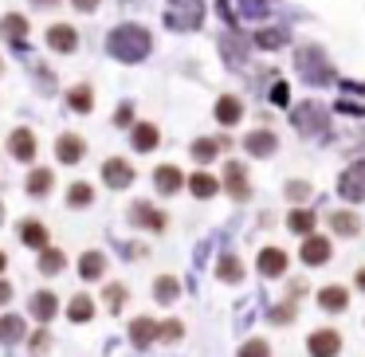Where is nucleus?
I'll use <instances>...</instances> for the list:
<instances>
[{"mask_svg":"<svg viewBox=\"0 0 365 357\" xmlns=\"http://www.w3.org/2000/svg\"><path fill=\"white\" fill-rule=\"evenodd\" d=\"M153 48L150 32L138 24H118L110 36H106V51H110L114 59H122V63H138V59H145Z\"/></svg>","mask_w":365,"mask_h":357,"instance_id":"nucleus-1","label":"nucleus"},{"mask_svg":"<svg viewBox=\"0 0 365 357\" xmlns=\"http://www.w3.org/2000/svg\"><path fill=\"white\" fill-rule=\"evenodd\" d=\"M205 20V0H165V24L177 32H192Z\"/></svg>","mask_w":365,"mask_h":357,"instance_id":"nucleus-2","label":"nucleus"},{"mask_svg":"<svg viewBox=\"0 0 365 357\" xmlns=\"http://www.w3.org/2000/svg\"><path fill=\"white\" fill-rule=\"evenodd\" d=\"M294 63H299V71L307 83H330L334 79V67H330V59L322 56V48H299Z\"/></svg>","mask_w":365,"mask_h":357,"instance_id":"nucleus-3","label":"nucleus"},{"mask_svg":"<svg viewBox=\"0 0 365 357\" xmlns=\"http://www.w3.org/2000/svg\"><path fill=\"white\" fill-rule=\"evenodd\" d=\"M294 126H299V134H307V138H322L326 134V110L318 103H302V106H294Z\"/></svg>","mask_w":365,"mask_h":357,"instance_id":"nucleus-4","label":"nucleus"},{"mask_svg":"<svg viewBox=\"0 0 365 357\" xmlns=\"http://www.w3.org/2000/svg\"><path fill=\"white\" fill-rule=\"evenodd\" d=\"M307 349H310V357H338L341 353V333L330 330V326H322V330H314L307 338Z\"/></svg>","mask_w":365,"mask_h":357,"instance_id":"nucleus-5","label":"nucleus"},{"mask_svg":"<svg viewBox=\"0 0 365 357\" xmlns=\"http://www.w3.org/2000/svg\"><path fill=\"white\" fill-rule=\"evenodd\" d=\"M338 192L346 200H365V161H354V165L338 177Z\"/></svg>","mask_w":365,"mask_h":357,"instance_id":"nucleus-6","label":"nucleus"},{"mask_svg":"<svg viewBox=\"0 0 365 357\" xmlns=\"http://www.w3.org/2000/svg\"><path fill=\"white\" fill-rule=\"evenodd\" d=\"M299 255H302L307 267H322V263H330V239H326V236H307Z\"/></svg>","mask_w":365,"mask_h":357,"instance_id":"nucleus-7","label":"nucleus"},{"mask_svg":"<svg viewBox=\"0 0 365 357\" xmlns=\"http://www.w3.org/2000/svg\"><path fill=\"white\" fill-rule=\"evenodd\" d=\"M224 189L232 192V200H247V173H244V165H240V161H228V165H224Z\"/></svg>","mask_w":365,"mask_h":357,"instance_id":"nucleus-8","label":"nucleus"},{"mask_svg":"<svg viewBox=\"0 0 365 357\" xmlns=\"http://www.w3.org/2000/svg\"><path fill=\"white\" fill-rule=\"evenodd\" d=\"M244 150L252 153V157H271V153L279 150V138L271 134V130H255V134L244 138Z\"/></svg>","mask_w":365,"mask_h":357,"instance_id":"nucleus-9","label":"nucleus"},{"mask_svg":"<svg viewBox=\"0 0 365 357\" xmlns=\"http://www.w3.org/2000/svg\"><path fill=\"white\" fill-rule=\"evenodd\" d=\"M103 181L110 185V189H126L130 181H134V169H130V161H122V157H110L103 165Z\"/></svg>","mask_w":365,"mask_h":357,"instance_id":"nucleus-10","label":"nucleus"},{"mask_svg":"<svg viewBox=\"0 0 365 357\" xmlns=\"http://www.w3.org/2000/svg\"><path fill=\"white\" fill-rule=\"evenodd\" d=\"M9 153H12L16 161H32V157H36V134H32V130H12Z\"/></svg>","mask_w":365,"mask_h":357,"instance_id":"nucleus-11","label":"nucleus"},{"mask_svg":"<svg viewBox=\"0 0 365 357\" xmlns=\"http://www.w3.org/2000/svg\"><path fill=\"white\" fill-rule=\"evenodd\" d=\"M130 220L134 224H142V228H150V232H165V212H158L153 205H134L130 208Z\"/></svg>","mask_w":365,"mask_h":357,"instance_id":"nucleus-12","label":"nucleus"},{"mask_svg":"<svg viewBox=\"0 0 365 357\" xmlns=\"http://www.w3.org/2000/svg\"><path fill=\"white\" fill-rule=\"evenodd\" d=\"M130 142H134L138 153H150V150H158L161 134H158V126H153V122H138V126L130 130Z\"/></svg>","mask_w":365,"mask_h":357,"instance_id":"nucleus-13","label":"nucleus"},{"mask_svg":"<svg viewBox=\"0 0 365 357\" xmlns=\"http://www.w3.org/2000/svg\"><path fill=\"white\" fill-rule=\"evenodd\" d=\"M318 306L330 310V314H338V310L349 306V291H346V286H338V283L322 286V291H318Z\"/></svg>","mask_w":365,"mask_h":357,"instance_id":"nucleus-14","label":"nucleus"},{"mask_svg":"<svg viewBox=\"0 0 365 357\" xmlns=\"http://www.w3.org/2000/svg\"><path fill=\"white\" fill-rule=\"evenodd\" d=\"M83 153H87V145H83V138H75V134H63V138L56 142V157L63 161V165L83 161Z\"/></svg>","mask_w":365,"mask_h":357,"instance_id":"nucleus-15","label":"nucleus"},{"mask_svg":"<svg viewBox=\"0 0 365 357\" xmlns=\"http://www.w3.org/2000/svg\"><path fill=\"white\" fill-rule=\"evenodd\" d=\"M153 185H158V192L173 197V192L185 185V177H181V169H177V165H158V173H153Z\"/></svg>","mask_w":365,"mask_h":357,"instance_id":"nucleus-16","label":"nucleus"},{"mask_svg":"<svg viewBox=\"0 0 365 357\" xmlns=\"http://www.w3.org/2000/svg\"><path fill=\"white\" fill-rule=\"evenodd\" d=\"M287 271V252H279V247H263L259 252V275L275 279Z\"/></svg>","mask_w":365,"mask_h":357,"instance_id":"nucleus-17","label":"nucleus"},{"mask_svg":"<svg viewBox=\"0 0 365 357\" xmlns=\"http://www.w3.org/2000/svg\"><path fill=\"white\" fill-rule=\"evenodd\" d=\"M24 333H28V326H24V318H20V314H4V318H0V346H16Z\"/></svg>","mask_w":365,"mask_h":357,"instance_id":"nucleus-18","label":"nucleus"},{"mask_svg":"<svg viewBox=\"0 0 365 357\" xmlns=\"http://www.w3.org/2000/svg\"><path fill=\"white\" fill-rule=\"evenodd\" d=\"M48 43H51L56 51H75V48H79V32H75L71 24H56V28L48 32Z\"/></svg>","mask_w":365,"mask_h":357,"instance_id":"nucleus-19","label":"nucleus"},{"mask_svg":"<svg viewBox=\"0 0 365 357\" xmlns=\"http://www.w3.org/2000/svg\"><path fill=\"white\" fill-rule=\"evenodd\" d=\"M56 310H59V302H56V294L51 291H40V294H32V318H40L43 326L56 318Z\"/></svg>","mask_w":365,"mask_h":357,"instance_id":"nucleus-20","label":"nucleus"},{"mask_svg":"<svg viewBox=\"0 0 365 357\" xmlns=\"http://www.w3.org/2000/svg\"><path fill=\"white\" fill-rule=\"evenodd\" d=\"M244 118V106H240L236 95H224L220 103H216V122H224V126H236V122Z\"/></svg>","mask_w":365,"mask_h":357,"instance_id":"nucleus-21","label":"nucleus"},{"mask_svg":"<svg viewBox=\"0 0 365 357\" xmlns=\"http://www.w3.org/2000/svg\"><path fill=\"white\" fill-rule=\"evenodd\" d=\"M20 239H24L28 247H36V252H43V247H48V228H43L40 220H24L20 224Z\"/></svg>","mask_w":365,"mask_h":357,"instance_id":"nucleus-22","label":"nucleus"},{"mask_svg":"<svg viewBox=\"0 0 365 357\" xmlns=\"http://www.w3.org/2000/svg\"><path fill=\"white\" fill-rule=\"evenodd\" d=\"M330 228L338 232V236H357V232H361V220H357L349 208H338V212H330Z\"/></svg>","mask_w":365,"mask_h":357,"instance_id":"nucleus-23","label":"nucleus"},{"mask_svg":"<svg viewBox=\"0 0 365 357\" xmlns=\"http://www.w3.org/2000/svg\"><path fill=\"white\" fill-rule=\"evenodd\" d=\"M287 228L294 232V236H314V212H310V208H294L291 216H287Z\"/></svg>","mask_w":365,"mask_h":357,"instance_id":"nucleus-24","label":"nucleus"},{"mask_svg":"<svg viewBox=\"0 0 365 357\" xmlns=\"http://www.w3.org/2000/svg\"><path fill=\"white\" fill-rule=\"evenodd\" d=\"M216 189H220V185H216V177H212V173H192V177H189V192H192L197 200L216 197Z\"/></svg>","mask_w":365,"mask_h":357,"instance_id":"nucleus-25","label":"nucleus"},{"mask_svg":"<svg viewBox=\"0 0 365 357\" xmlns=\"http://www.w3.org/2000/svg\"><path fill=\"white\" fill-rule=\"evenodd\" d=\"M0 32H4V40H12L16 48H24V36H28V20L24 16H4V24H0Z\"/></svg>","mask_w":365,"mask_h":357,"instance_id":"nucleus-26","label":"nucleus"},{"mask_svg":"<svg viewBox=\"0 0 365 357\" xmlns=\"http://www.w3.org/2000/svg\"><path fill=\"white\" fill-rule=\"evenodd\" d=\"M67 318H71V322H91V318H95V302H91V294H75V299L67 302Z\"/></svg>","mask_w":365,"mask_h":357,"instance_id":"nucleus-27","label":"nucleus"},{"mask_svg":"<svg viewBox=\"0 0 365 357\" xmlns=\"http://www.w3.org/2000/svg\"><path fill=\"white\" fill-rule=\"evenodd\" d=\"M153 338H158V322H153V318H138V322L130 326V341H134V346H150Z\"/></svg>","mask_w":365,"mask_h":357,"instance_id":"nucleus-28","label":"nucleus"},{"mask_svg":"<svg viewBox=\"0 0 365 357\" xmlns=\"http://www.w3.org/2000/svg\"><path fill=\"white\" fill-rule=\"evenodd\" d=\"M103 271H106V255L103 252H87L79 259V275L83 279H103Z\"/></svg>","mask_w":365,"mask_h":357,"instance_id":"nucleus-29","label":"nucleus"},{"mask_svg":"<svg viewBox=\"0 0 365 357\" xmlns=\"http://www.w3.org/2000/svg\"><path fill=\"white\" fill-rule=\"evenodd\" d=\"M51 181H56L51 169H32V173H28V192H32V197H48Z\"/></svg>","mask_w":365,"mask_h":357,"instance_id":"nucleus-30","label":"nucleus"},{"mask_svg":"<svg viewBox=\"0 0 365 357\" xmlns=\"http://www.w3.org/2000/svg\"><path fill=\"white\" fill-rule=\"evenodd\" d=\"M177 294H181V283H177L173 275H161L158 283H153V299L158 302H173Z\"/></svg>","mask_w":365,"mask_h":357,"instance_id":"nucleus-31","label":"nucleus"},{"mask_svg":"<svg viewBox=\"0 0 365 357\" xmlns=\"http://www.w3.org/2000/svg\"><path fill=\"white\" fill-rule=\"evenodd\" d=\"M216 279H224V283H240V279H244V267H240L236 255H224L220 267H216Z\"/></svg>","mask_w":365,"mask_h":357,"instance_id":"nucleus-32","label":"nucleus"},{"mask_svg":"<svg viewBox=\"0 0 365 357\" xmlns=\"http://www.w3.org/2000/svg\"><path fill=\"white\" fill-rule=\"evenodd\" d=\"M63 252H56V247H43L40 252V271L43 275H59V271H63Z\"/></svg>","mask_w":365,"mask_h":357,"instance_id":"nucleus-33","label":"nucleus"},{"mask_svg":"<svg viewBox=\"0 0 365 357\" xmlns=\"http://www.w3.org/2000/svg\"><path fill=\"white\" fill-rule=\"evenodd\" d=\"M67 103H71V110L87 114L91 106H95V95H91V87H75L71 95H67Z\"/></svg>","mask_w":365,"mask_h":357,"instance_id":"nucleus-34","label":"nucleus"},{"mask_svg":"<svg viewBox=\"0 0 365 357\" xmlns=\"http://www.w3.org/2000/svg\"><path fill=\"white\" fill-rule=\"evenodd\" d=\"M216 153H220V142H212V138H200V142H192V157L205 165V161H212Z\"/></svg>","mask_w":365,"mask_h":357,"instance_id":"nucleus-35","label":"nucleus"},{"mask_svg":"<svg viewBox=\"0 0 365 357\" xmlns=\"http://www.w3.org/2000/svg\"><path fill=\"white\" fill-rule=\"evenodd\" d=\"M91 197H95V189H91V185H83V181L67 189V205H75V208H87Z\"/></svg>","mask_w":365,"mask_h":357,"instance_id":"nucleus-36","label":"nucleus"},{"mask_svg":"<svg viewBox=\"0 0 365 357\" xmlns=\"http://www.w3.org/2000/svg\"><path fill=\"white\" fill-rule=\"evenodd\" d=\"M255 43H259V48H283V43H287V32H283V28H267V32H259V36H255Z\"/></svg>","mask_w":365,"mask_h":357,"instance_id":"nucleus-37","label":"nucleus"},{"mask_svg":"<svg viewBox=\"0 0 365 357\" xmlns=\"http://www.w3.org/2000/svg\"><path fill=\"white\" fill-rule=\"evenodd\" d=\"M240 357H271V346L263 338H252V341L240 346Z\"/></svg>","mask_w":365,"mask_h":357,"instance_id":"nucleus-38","label":"nucleus"},{"mask_svg":"<svg viewBox=\"0 0 365 357\" xmlns=\"http://www.w3.org/2000/svg\"><path fill=\"white\" fill-rule=\"evenodd\" d=\"M181 322H161L158 326V338H165V341H177V338H181Z\"/></svg>","mask_w":365,"mask_h":357,"instance_id":"nucleus-39","label":"nucleus"},{"mask_svg":"<svg viewBox=\"0 0 365 357\" xmlns=\"http://www.w3.org/2000/svg\"><path fill=\"white\" fill-rule=\"evenodd\" d=\"M287 197H291V200H307L310 197V185L307 181H291V185H287Z\"/></svg>","mask_w":365,"mask_h":357,"instance_id":"nucleus-40","label":"nucleus"},{"mask_svg":"<svg viewBox=\"0 0 365 357\" xmlns=\"http://www.w3.org/2000/svg\"><path fill=\"white\" fill-rule=\"evenodd\" d=\"M294 318V302H287V306H275L271 310V322H291Z\"/></svg>","mask_w":365,"mask_h":357,"instance_id":"nucleus-41","label":"nucleus"},{"mask_svg":"<svg viewBox=\"0 0 365 357\" xmlns=\"http://www.w3.org/2000/svg\"><path fill=\"white\" fill-rule=\"evenodd\" d=\"M106 294H110V310H118L122 302H126V286H118V283H114V286H110V291H106Z\"/></svg>","mask_w":365,"mask_h":357,"instance_id":"nucleus-42","label":"nucleus"},{"mask_svg":"<svg viewBox=\"0 0 365 357\" xmlns=\"http://www.w3.org/2000/svg\"><path fill=\"white\" fill-rule=\"evenodd\" d=\"M48 346H51V338H48V333H43V330H40V333H32V353H36V357H40L43 349H48Z\"/></svg>","mask_w":365,"mask_h":357,"instance_id":"nucleus-43","label":"nucleus"},{"mask_svg":"<svg viewBox=\"0 0 365 357\" xmlns=\"http://www.w3.org/2000/svg\"><path fill=\"white\" fill-rule=\"evenodd\" d=\"M287 98H291V90H287V83H275V87H271V103H279V106H283Z\"/></svg>","mask_w":365,"mask_h":357,"instance_id":"nucleus-44","label":"nucleus"},{"mask_svg":"<svg viewBox=\"0 0 365 357\" xmlns=\"http://www.w3.org/2000/svg\"><path fill=\"white\" fill-rule=\"evenodd\" d=\"M244 12H247V16H263L267 4H263V0H244Z\"/></svg>","mask_w":365,"mask_h":357,"instance_id":"nucleus-45","label":"nucleus"},{"mask_svg":"<svg viewBox=\"0 0 365 357\" xmlns=\"http://www.w3.org/2000/svg\"><path fill=\"white\" fill-rule=\"evenodd\" d=\"M114 122H118V126H130V122H134V110H130V106H122L118 118H114Z\"/></svg>","mask_w":365,"mask_h":357,"instance_id":"nucleus-46","label":"nucleus"},{"mask_svg":"<svg viewBox=\"0 0 365 357\" xmlns=\"http://www.w3.org/2000/svg\"><path fill=\"white\" fill-rule=\"evenodd\" d=\"M71 4H75L79 12H95V9H98V0H71Z\"/></svg>","mask_w":365,"mask_h":357,"instance_id":"nucleus-47","label":"nucleus"},{"mask_svg":"<svg viewBox=\"0 0 365 357\" xmlns=\"http://www.w3.org/2000/svg\"><path fill=\"white\" fill-rule=\"evenodd\" d=\"M9 299H12V286L4 283V279H0V306H4V302H9Z\"/></svg>","mask_w":365,"mask_h":357,"instance_id":"nucleus-48","label":"nucleus"},{"mask_svg":"<svg viewBox=\"0 0 365 357\" xmlns=\"http://www.w3.org/2000/svg\"><path fill=\"white\" fill-rule=\"evenodd\" d=\"M357 291H365V267L357 271Z\"/></svg>","mask_w":365,"mask_h":357,"instance_id":"nucleus-49","label":"nucleus"},{"mask_svg":"<svg viewBox=\"0 0 365 357\" xmlns=\"http://www.w3.org/2000/svg\"><path fill=\"white\" fill-rule=\"evenodd\" d=\"M4 267H9V255H4V252H0V271H4Z\"/></svg>","mask_w":365,"mask_h":357,"instance_id":"nucleus-50","label":"nucleus"},{"mask_svg":"<svg viewBox=\"0 0 365 357\" xmlns=\"http://www.w3.org/2000/svg\"><path fill=\"white\" fill-rule=\"evenodd\" d=\"M0 224H4V205H0Z\"/></svg>","mask_w":365,"mask_h":357,"instance_id":"nucleus-51","label":"nucleus"},{"mask_svg":"<svg viewBox=\"0 0 365 357\" xmlns=\"http://www.w3.org/2000/svg\"><path fill=\"white\" fill-rule=\"evenodd\" d=\"M36 4H51V0H36Z\"/></svg>","mask_w":365,"mask_h":357,"instance_id":"nucleus-52","label":"nucleus"},{"mask_svg":"<svg viewBox=\"0 0 365 357\" xmlns=\"http://www.w3.org/2000/svg\"><path fill=\"white\" fill-rule=\"evenodd\" d=\"M0 71H4V63H0Z\"/></svg>","mask_w":365,"mask_h":357,"instance_id":"nucleus-53","label":"nucleus"}]
</instances>
